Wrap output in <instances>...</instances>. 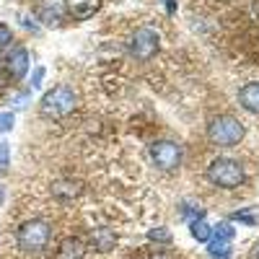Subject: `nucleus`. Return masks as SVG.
<instances>
[{"label":"nucleus","mask_w":259,"mask_h":259,"mask_svg":"<svg viewBox=\"0 0 259 259\" xmlns=\"http://www.w3.org/2000/svg\"><path fill=\"white\" fill-rule=\"evenodd\" d=\"M50 239H52V226L45 218H29V221L21 223L18 231H16V244H18L21 251H26V254L45 251Z\"/></svg>","instance_id":"nucleus-1"},{"label":"nucleus","mask_w":259,"mask_h":259,"mask_svg":"<svg viewBox=\"0 0 259 259\" xmlns=\"http://www.w3.org/2000/svg\"><path fill=\"white\" fill-rule=\"evenodd\" d=\"M75 104H78L75 91L70 89V85L62 83V85H55L52 91H47L45 96H41V101H39V114L47 117V119H65V117L73 114Z\"/></svg>","instance_id":"nucleus-2"},{"label":"nucleus","mask_w":259,"mask_h":259,"mask_svg":"<svg viewBox=\"0 0 259 259\" xmlns=\"http://www.w3.org/2000/svg\"><path fill=\"white\" fill-rule=\"evenodd\" d=\"M207 138L221 148H233L244 140V124L231 114H218L207 122Z\"/></svg>","instance_id":"nucleus-3"},{"label":"nucleus","mask_w":259,"mask_h":259,"mask_svg":"<svg viewBox=\"0 0 259 259\" xmlns=\"http://www.w3.org/2000/svg\"><path fill=\"white\" fill-rule=\"evenodd\" d=\"M207 179L221 189H236L239 184L246 182V171L239 161H233V158H218V161L210 163Z\"/></svg>","instance_id":"nucleus-4"},{"label":"nucleus","mask_w":259,"mask_h":259,"mask_svg":"<svg viewBox=\"0 0 259 259\" xmlns=\"http://www.w3.org/2000/svg\"><path fill=\"white\" fill-rule=\"evenodd\" d=\"M150 163L163 174H171L182 166V145L174 140H158L150 145Z\"/></svg>","instance_id":"nucleus-5"},{"label":"nucleus","mask_w":259,"mask_h":259,"mask_svg":"<svg viewBox=\"0 0 259 259\" xmlns=\"http://www.w3.org/2000/svg\"><path fill=\"white\" fill-rule=\"evenodd\" d=\"M158 47H161V36H158L156 29H138L133 34V39H130V47L127 50H130V55H133L135 60L145 62L150 57H156Z\"/></svg>","instance_id":"nucleus-6"},{"label":"nucleus","mask_w":259,"mask_h":259,"mask_svg":"<svg viewBox=\"0 0 259 259\" xmlns=\"http://www.w3.org/2000/svg\"><path fill=\"white\" fill-rule=\"evenodd\" d=\"M3 68H6V75L11 80H24L26 73H29V52H26V47H13L6 55Z\"/></svg>","instance_id":"nucleus-7"},{"label":"nucleus","mask_w":259,"mask_h":259,"mask_svg":"<svg viewBox=\"0 0 259 259\" xmlns=\"http://www.w3.org/2000/svg\"><path fill=\"white\" fill-rule=\"evenodd\" d=\"M83 192V184L78 179H70V177H60L52 182V197L60 200V202H73L80 197Z\"/></svg>","instance_id":"nucleus-8"},{"label":"nucleus","mask_w":259,"mask_h":259,"mask_svg":"<svg viewBox=\"0 0 259 259\" xmlns=\"http://www.w3.org/2000/svg\"><path fill=\"white\" fill-rule=\"evenodd\" d=\"M101 11V0H65V13L75 21H89Z\"/></svg>","instance_id":"nucleus-9"},{"label":"nucleus","mask_w":259,"mask_h":259,"mask_svg":"<svg viewBox=\"0 0 259 259\" xmlns=\"http://www.w3.org/2000/svg\"><path fill=\"white\" fill-rule=\"evenodd\" d=\"M89 244H91V249H96L99 254H109V251H114V246H117V233H114V228H109V226H99V228L91 231Z\"/></svg>","instance_id":"nucleus-10"},{"label":"nucleus","mask_w":259,"mask_h":259,"mask_svg":"<svg viewBox=\"0 0 259 259\" xmlns=\"http://www.w3.org/2000/svg\"><path fill=\"white\" fill-rule=\"evenodd\" d=\"M85 256V244L75 236H68L62 239L60 246H57V259H83Z\"/></svg>","instance_id":"nucleus-11"},{"label":"nucleus","mask_w":259,"mask_h":259,"mask_svg":"<svg viewBox=\"0 0 259 259\" xmlns=\"http://www.w3.org/2000/svg\"><path fill=\"white\" fill-rule=\"evenodd\" d=\"M239 104L244 106L246 112L251 114H259V80L244 85V89L239 91Z\"/></svg>","instance_id":"nucleus-12"},{"label":"nucleus","mask_w":259,"mask_h":259,"mask_svg":"<svg viewBox=\"0 0 259 259\" xmlns=\"http://www.w3.org/2000/svg\"><path fill=\"white\" fill-rule=\"evenodd\" d=\"M207 254L212 256V259H231V254H233V249H231V241H226V239H212L207 241Z\"/></svg>","instance_id":"nucleus-13"},{"label":"nucleus","mask_w":259,"mask_h":259,"mask_svg":"<svg viewBox=\"0 0 259 259\" xmlns=\"http://www.w3.org/2000/svg\"><path fill=\"white\" fill-rule=\"evenodd\" d=\"M189 233H192V239H194V241H200V244H207V241L212 239V228H210L202 218L189 221Z\"/></svg>","instance_id":"nucleus-14"},{"label":"nucleus","mask_w":259,"mask_h":259,"mask_svg":"<svg viewBox=\"0 0 259 259\" xmlns=\"http://www.w3.org/2000/svg\"><path fill=\"white\" fill-rule=\"evenodd\" d=\"M233 223H244V226H259V210L256 207H244V210H236L231 215Z\"/></svg>","instance_id":"nucleus-15"},{"label":"nucleus","mask_w":259,"mask_h":259,"mask_svg":"<svg viewBox=\"0 0 259 259\" xmlns=\"http://www.w3.org/2000/svg\"><path fill=\"white\" fill-rule=\"evenodd\" d=\"M148 239L150 244H171V231L168 228H153V231H148Z\"/></svg>","instance_id":"nucleus-16"},{"label":"nucleus","mask_w":259,"mask_h":259,"mask_svg":"<svg viewBox=\"0 0 259 259\" xmlns=\"http://www.w3.org/2000/svg\"><path fill=\"white\" fill-rule=\"evenodd\" d=\"M39 18L45 21L47 26H57L60 24V16H57V6H45L39 11Z\"/></svg>","instance_id":"nucleus-17"},{"label":"nucleus","mask_w":259,"mask_h":259,"mask_svg":"<svg viewBox=\"0 0 259 259\" xmlns=\"http://www.w3.org/2000/svg\"><path fill=\"white\" fill-rule=\"evenodd\" d=\"M212 236H215V239L233 241V239H236V231H233V226H231V223H218V226L212 228Z\"/></svg>","instance_id":"nucleus-18"},{"label":"nucleus","mask_w":259,"mask_h":259,"mask_svg":"<svg viewBox=\"0 0 259 259\" xmlns=\"http://www.w3.org/2000/svg\"><path fill=\"white\" fill-rule=\"evenodd\" d=\"M182 215L187 221H197V218H202V207L197 202H182Z\"/></svg>","instance_id":"nucleus-19"},{"label":"nucleus","mask_w":259,"mask_h":259,"mask_svg":"<svg viewBox=\"0 0 259 259\" xmlns=\"http://www.w3.org/2000/svg\"><path fill=\"white\" fill-rule=\"evenodd\" d=\"M11 166V148L6 140H0V174H6Z\"/></svg>","instance_id":"nucleus-20"},{"label":"nucleus","mask_w":259,"mask_h":259,"mask_svg":"<svg viewBox=\"0 0 259 259\" xmlns=\"http://www.w3.org/2000/svg\"><path fill=\"white\" fill-rule=\"evenodd\" d=\"M13 124H16V114H13V112L0 114V133H11Z\"/></svg>","instance_id":"nucleus-21"},{"label":"nucleus","mask_w":259,"mask_h":259,"mask_svg":"<svg viewBox=\"0 0 259 259\" xmlns=\"http://www.w3.org/2000/svg\"><path fill=\"white\" fill-rule=\"evenodd\" d=\"M11 41H13V31L6 24H0V52H3L6 47H11Z\"/></svg>","instance_id":"nucleus-22"},{"label":"nucleus","mask_w":259,"mask_h":259,"mask_svg":"<svg viewBox=\"0 0 259 259\" xmlns=\"http://www.w3.org/2000/svg\"><path fill=\"white\" fill-rule=\"evenodd\" d=\"M41 80H45V68H39L34 70V75H31V89H41Z\"/></svg>","instance_id":"nucleus-23"},{"label":"nucleus","mask_w":259,"mask_h":259,"mask_svg":"<svg viewBox=\"0 0 259 259\" xmlns=\"http://www.w3.org/2000/svg\"><path fill=\"white\" fill-rule=\"evenodd\" d=\"M166 11L168 13H177V3H174V0H166Z\"/></svg>","instance_id":"nucleus-24"},{"label":"nucleus","mask_w":259,"mask_h":259,"mask_svg":"<svg viewBox=\"0 0 259 259\" xmlns=\"http://www.w3.org/2000/svg\"><path fill=\"white\" fill-rule=\"evenodd\" d=\"M145 259H171V256H166V254H150V256H145Z\"/></svg>","instance_id":"nucleus-25"},{"label":"nucleus","mask_w":259,"mask_h":259,"mask_svg":"<svg viewBox=\"0 0 259 259\" xmlns=\"http://www.w3.org/2000/svg\"><path fill=\"white\" fill-rule=\"evenodd\" d=\"M251 259H259V244H256V246L251 249Z\"/></svg>","instance_id":"nucleus-26"},{"label":"nucleus","mask_w":259,"mask_h":259,"mask_svg":"<svg viewBox=\"0 0 259 259\" xmlns=\"http://www.w3.org/2000/svg\"><path fill=\"white\" fill-rule=\"evenodd\" d=\"M254 13H256V18H259V0H256V3H254Z\"/></svg>","instance_id":"nucleus-27"},{"label":"nucleus","mask_w":259,"mask_h":259,"mask_svg":"<svg viewBox=\"0 0 259 259\" xmlns=\"http://www.w3.org/2000/svg\"><path fill=\"white\" fill-rule=\"evenodd\" d=\"M3 194H6V189H3V187H0V205H3Z\"/></svg>","instance_id":"nucleus-28"}]
</instances>
